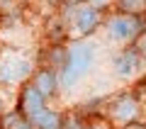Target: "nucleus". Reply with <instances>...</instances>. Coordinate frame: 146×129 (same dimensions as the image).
<instances>
[{
	"label": "nucleus",
	"instance_id": "f257e3e1",
	"mask_svg": "<svg viewBox=\"0 0 146 129\" xmlns=\"http://www.w3.org/2000/svg\"><path fill=\"white\" fill-rule=\"evenodd\" d=\"M93 59H95V47L93 44H76L71 51H66L63 66L58 71V85H63V88L76 85L88 73V68L93 66Z\"/></svg>",
	"mask_w": 146,
	"mask_h": 129
},
{
	"label": "nucleus",
	"instance_id": "f03ea898",
	"mask_svg": "<svg viewBox=\"0 0 146 129\" xmlns=\"http://www.w3.org/2000/svg\"><path fill=\"white\" fill-rule=\"evenodd\" d=\"M46 110V98H44L39 90H34V85L32 83H27L25 88H22L20 93V102H17V112L25 114L29 122H34L39 114Z\"/></svg>",
	"mask_w": 146,
	"mask_h": 129
},
{
	"label": "nucleus",
	"instance_id": "7ed1b4c3",
	"mask_svg": "<svg viewBox=\"0 0 146 129\" xmlns=\"http://www.w3.org/2000/svg\"><path fill=\"white\" fill-rule=\"evenodd\" d=\"M29 83L34 85V90H39V93L44 95V98H54V95L58 93V73L54 71V68H42V71H36Z\"/></svg>",
	"mask_w": 146,
	"mask_h": 129
},
{
	"label": "nucleus",
	"instance_id": "20e7f679",
	"mask_svg": "<svg viewBox=\"0 0 146 129\" xmlns=\"http://www.w3.org/2000/svg\"><path fill=\"white\" fill-rule=\"evenodd\" d=\"M110 34L115 37V39H131V37L136 34V32L141 29L139 27V20L136 17H131V15H119V17H115V20H110Z\"/></svg>",
	"mask_w": 146,
	"mask_h": 129
},
{
	"label": "nucleus",
	"instance_id": "39448f33",
	"mask_svg": "<svg viewBox=\"0 0 146 129\" xmlns=\"http://www.w3.org/2000/svg\"><path fill=\"white\" fill-rule=\"evenodd\" d=\"M136 114H139V100L134 95H122L112 105V119L131 122V119H136Z\"/></svg>",
	"mask_w": 146,
	"mask_h": 129
},
{
	"label": "nucleus",
	"instance_id": "423d86ee",
	"mask_svg": "<svg viewBox=\"0 0 146 129\" xmlns=\"http://www.w3.org/2000/svg\"><path fill=\"white\" fill-rule=\"evenodd\" d=\"M139 66H141V59L136 56L131 49H127V51H122L119 56L115 59V71L119 73L122 78H129V76H134L136 71H139Z\"/></svg>",
	"mask_w": 146,
	"mask_h": 129
},
{
	"label": "nucleus",
	"instance_id": "0eeeda50",
	"mask_svg": "<svg viewBox=\"0 0 146 129\" xmlns=\"http://www.w3.org/2000/svg\"><path fill=\"white\" fill-rule=\"evenodd\" d=\"M98 22H100V12L95 7H80L78 15H76V27H78L80 34H90L98 27Z\"/></svg>",
	"mask_w": 146,
	"mask_h": 129
},
{
	"label": "nucleus",
	"instance_id": "6e6552de",
	"mask_svg": "<svg viewBox=\"0 0 146 129\" xmlns=\"http://www.w3.org/2000/svg\"><path fill=\"white\" fill-rule=\"evenodd\" d=\"M34 127H39V129H61V124H63V117L58 112H54V110H44L39 117L34 119Z\"/></svg>",
	"mask_w": 146,
	"mask_h": 129
},
{
	"label": "nucleus",
	"instance_id": "1a4fd4ad",
	"mask_svg": "<svg viewBox=\"0 0 146 129\" xmlns=\"http://www.w3.org/2000/svg\"><path fill=\"white\" fill-rule=\"evenodd\" d=\"M3 129H34V124H32L25 114H20L15 110V112H10V114L3 117Z\"/></svg>",
	"mask_w": 146,
	"mask_h": 129
},
{
	"label": "nucleus",
	"instance_id": "9d476101",
	"mask_svg": "<svg viewBox=\"0 0 146 129\" xmlns=\"http://www.w3.org/2000/svg\"><path fill=\"white\" fill-rule=\"evenodd\" d=\"M117 10L124 12V15L139 17L146 12V0H117Z\"/></svg>",
	"mask_w": 146,
	"mask_h": 129
},
{
	"label": "nucleus",
	"instance_id": "9b49d317",
	"mask_svg": "<svg viewBox=\"0 0 146 129\" xmlns=\"http://www.w3.org/2000/svg\"><path fill=\"white\" fill-rule=\"evenodd\" d=\"M129 49L139 59H146V29H139L134 37H131V47Z\"/></svg>",
	"mask_w": 146,
	"mask_h": 129
},
{
	"label": "nucleus",
	"instance_id": "f8f14e48",
	"mask_svg": "<svg viewBox=\"0 0 146 129\" xmlns=\"http://www.w3.org/2000/svg\"><path fill=\"white\" fill-rule=\"evenodd\" d=\"M61 129H88V124H83L80 117H68V119H63Z\"/></svg>",
	"mask_w": 146,
	"mask_h": 129
},
{
	"label": "nucleus",
	"instance_id": "ddd939ff",
	"mask_svg": "<svg viewBox=\"0 0 146 129\" xmlns=\"http://www.w3.org/2000/svg\"><path fill=\"white\" fill-rule=\"evenodd\" d=\"M122 129H146L144 122H136V119H131V122H124V127Z\"/></svg>",
	"mask_w": 146,
	"mask_h": 129
},
{
	"label": "nucleus",
	"instance_id": "4468645a",
	"mask_svg": "<svg viewBox=\"0 0 146 129\" xmlns=\"http://www.w3.org/2000/svg\"><path fill=\"white\" fill-rule=\"evenodd\" d=\"M88 129H110V124L105 122V119H98V122H93Z\"/></svg>",
	"mask_w": 146,
	"mask_h": 129
},
{
	"label": "nucleus",
	"instance_id": "2eb2a0df",
	"mask_svg": "<svg viewBox=\"0 0 146 129\" xmlns=\"http://www.w3.org/2000/svg\"><path fill=\"white\" fill-rule=\"evenodd\" d=\"M0 114H3V100H0Z\"/></svg>",
	"mask_w": 146,
	"mask_h": 129
},
{
	"label": "nucleus",
	"instance_id": "dca6fc26",
	"mask_svg": "<svg viewBox=\"0 0 146 129\" xmlns=\"http://www.w3.org/2000/svg\"><path fill=\"white\" fill-rule=\"evenodd\" d=\"M71 3H83V0H71Z\"/></svg>",
	"mask_w": 146,
	"mask_h": 129
},
{
	"label": "nucleus",
	"instance_id": "f3484780",
	"mask_svg": "<svg viewBox=\"0 0 146 129\" xmlns=\"http://www.w3.org/2000/svg\"><path fill=\"white\" fill-rule=\"evenodd\" d=\"M144 83H146V78H144Z\"/></svg>",
	"mask_w": 146,
	"mask_h": 129
}]
</instances>
